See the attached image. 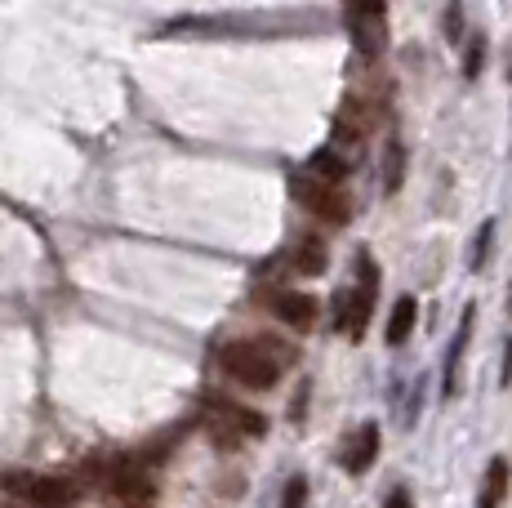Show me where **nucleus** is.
<instances>
[{"instance_id":"9d476101","label":"nucleus","mask_w":512,"mask_h":508,"mask_svg":"<svg viewBox=\"0 0 512 508\" xmlns=\"http://www.w3.org/2000/svg\"><path fill=\"white\" fill-rule=\"evenodd\" d=\"M308 170H312V179H321V183H330V188H339L343 179H348V161H343L334 148H326V152H317L308 161Z\"/></svg>"},{"instance_id":"f8f14e48","label":"nucleus","mask_w":512,"mask_h":508,"mask_svg":"<svg viewBox=\"0 0 512 508\" xmlns=\"http://www.w3.org/2000/svg\"><path fill=\"white\" fill-rule=\"evenodd\" d=\"M504 491H508V464L495 459V468L486 473V486H481V504L477 508H499L504 504Z\"/></svg>"},{"instance_id":"6e6552de","label":"nucleus","mask_w":512,"mask_h":508,"mask_svg":"<svg viewBox=\"0 0 512 508\" xmlns=\"http://www.w3.org/2000/svg\"><path fill=\"white\" fill-rule=\"evenodd\" d=\"M374 455H379V424H361L357 442H352L348 455H343V468H348V473H366L374 464Z\"/></svg>"},{"instance_id":"f3484780","label":"nucleus","mask_w":512,"mask_h":508,"mask_svg":"<svg viewBox=\"0 0 512 508\" xmlns=\"http://www.w3.org/2000/svg\"><path fill=\"white\" fill-rule=\"evenodd\" d=\"M383 508H415V500H410L406 486H397V491H388V500H383Z\"/></svg>"},{"instance_id":"dca6fc26","label":"nucleus","mask_w":512,"mask_h":508,"mask_svg":"<svg viewBox=\"0 0 512 508\" xmlns=\"http://www.w3.org/2000/svg\"><path fill=\"white\" fill-rule=\"evenodd\" d=\"M481 54H486V45H481V41H472L468 63H464V76H468V81H472V76H481Z\"/></svg>"},{"instance_id":"7ed1b4c3","label":"nucleus","mask_w":512,"mask_h":508,"mask_svg":"<svg viewBox=\"0 0 512 508\" xmlns=\"http://www.w3.org/2000/svg\"><path fill=\"white\" fill-rule=\"evenodd\" d=\"M294 197L308 205L312 214H321L326 223H348V214H352L348 197H343L339 188H330V183L312 179V174H299V179H294Z\"/></svg>"},{"instance_id":"1a4fd4ad","label":"nucleus","mask_w":512,"mask_h":508,"mask_svg":"<svg viewBox=\"0 0 512 508\" xmlns=\"http://www.w3.org/2000/svg\"><path fill=\"white\" fill-rule=\"evenodd\" d=\"M415 317H419L415 295H401L397 308H392V317H388V330H383V339H388V344H406L410 330H415Z\"/></svg>"},{"instance_id":"f257e3e1","label":"nucleus","mask_w":512,"mask_h":508,"mask_svg":"<svg viewBox=\"0 0 512 508\" xmlns=\"http://www.w3.org/2000/svg\"><path fill=\"white\" fill-rule=\"evenodd\" d=\"M285 348H277L272 339H236L223 348V370L245 388H272L281 379L285 366Z\"/></svg>"},{"instance_id":"39448f33","label":"nucleus","mask_w":512,"mask_h":508,"mask_svg":"<svg viewBox=\"0 0 512 508\" xmlns=\"http://www.w3.org/2000/svg\"><path fill=\"white\" fill-rule=\"evenodd\" d=\"M348 23H352V36H357L361 54H379L383 32H388V9L383 5H352Z\"/></svg>"},{"instance_id":"2eb2a0df","label":"nucleus","mask_w":512,"mask_h":508,"mask_svg":"<svg viewBox=\"0 0 512 508\" xmlns=\"http://www.w3.org/2000/svg\"><path fill=\"white\" fill-rule=\"evenodd\" d=\"M490 237H495V223H481V232H477V246H472V268H481V263H486Z\"/></svg>"},{"instance_id":"f03ea898","label":"nucleus","mask_w":512,"mask_h":508,"mask_svg":"<svg viewBox=\"0 0 512 508\" xmlns=\"http://www.w3.org/2000/svg\"><path fill=\"white\" fill-rule=\"evenodd\" d=\"M9 495L36 504V508H67L76 500V486L63 482V477H36V473H5L0 477Z\"/></svg>"},{"instance_id":"4468645a","label":"nucleus","mask_w":512,"mask_h":508,"mask_svg":"<svg viewBox=\"0 0 512 508\" xmlns=\"http://www.w3.org/2000/svg\"><path fill=\"white\" fill-rule=\"evenodd\" d=\"M303 504H308V477H290L285 495H281V508H303Z\"/></svg>"},{"instance_id":"a211bd4d","label":"nucleus","mask_w":512,"mask_h":508,"mask_svg":"<svg viewBox=\"0 0 512 508\" xmlns=\"http://www.w3.org/2000/svg\"><path fill=\"white\" fill-rule=\"evenodd\" d=\"M446 32H450V41L459 45V9H450V14H446Z\"/></svg>"},{"instance_id":"423d86ee","label":"nucleus","mask_w":512,"mask_h":508,"mask_svg":"<svg viewBox=\"0 0 512 508\" xmlns=\"http://www.w3.org/2000/svg\"><path fill=\"white\" fill-rule=\"evenodd\" d=\"M272 312L294 330H312L317 326V299L303 295V290H277L272 295Z\"/></svg>"},{"instance_id":"ddd939ff","label":"nucleus","mask_w":512,"mask_h":508,"mask_svg":"<svg viewBox=\"0 0 512 508\" xmlns=\"http://www.w3.org/2000/svg\"><path fill=\"white\" fill-rule=\"evenodd\" d=\"M401 165H406L401 143H388V156H383V188H388V192L401 188Z\"/></svg>"},{"instance_id":"0eeeda50","label":"nucleus","mask_w":512,"mask_h":508,"mask_svg":"<svg viewBox=\"0 0 512 508\" xmlns=\"http://www.w3.org/2000/svg\"><path fill=\"white\" fill-rule=\"evenodd\" d=\"M210 410L223 419L219 428H241V433H250V437H259L263 428H268L259 410H245V406H236V402H223V397H210Z\"/></svg>"},{"instance_id":"9b49d317","label":"nucleus","mask_w":512,"mask_h":508,"mask_svg":"<svg viewBox=\"0 0 512 508\" xmlns=\"http://www.w3.org/2000/svg\"><path fill=\"white\" fill-rule=\"evenodd\" d=\"M326 263H330L326 241H317V237L299 241V254H294V268H299L303 277H317V272H326Z\"/></svg>"},{"instance_id":"20e7f679","label":"nucleus","mask_w":512,"mask_h":508,"mask_svg":"<svg viewBox=\"0 0 512 508\" xmlns=\"http://www.w3.org/2000/svg\"><path fill=\"white\" fill-rule=\"evenodd\" d=\"M107 491H112V500L116 504H139V508H147L156 500V486H152V477L147 473H139L134 464H116L112 473H107Z\"/></svg>"}]
</instances>
